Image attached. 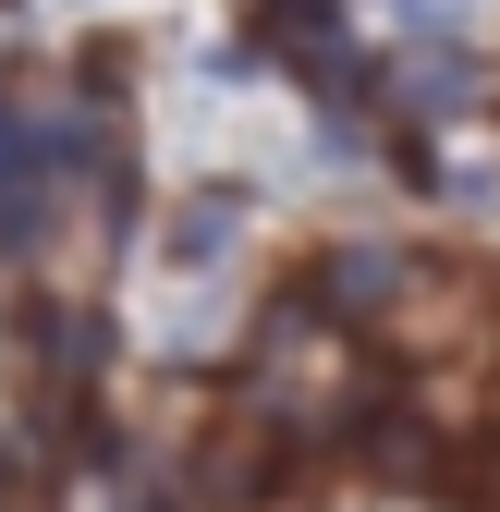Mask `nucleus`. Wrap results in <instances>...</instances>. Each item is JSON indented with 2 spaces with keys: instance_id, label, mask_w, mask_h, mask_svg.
Here are the masks:
<instances>
[{
  "instance_id": "1",
  "label": "nucleus",
  "mask_w": 500,
  "mask_h": 512,
  "mask_svg": "<svg viewBox=\"0 0 500 512\" xmlns=\"http://www.w3.org/2000/svg\"><path fill=\"white\" fill-rule=\"evenodd\" d=\"M391 293H403V256H391V244H354V256L318 269V305H330V317H366V305H391Z\"/></svg>"
},
{
  "instance_id": "2",
  "label": "nucleus",
  "mask_w": 500,
  "mask_h": 512,
  "mask_svg": "<svg viewBox=\"0 0 500 512\" xmlns=\"http://www.w3.org/2000/svg\"><path fill=\"white\" fill-rule=\"evenodd\" d=\"M403 110H427V122L476 110V49H415L403 61Z\"/></svg>"
},
{
  "instance_id": "3",
  "label": "nucleus",
  "mask_w": 500,
  "mask_h": 512,
  "mask_svg": "<svg viewBox=\"0 0 500 512\" xmlns=\"http://www.w3.org/2000/svg\"><path fill=\"white\" fill-rule=\"evenodd\" d=\"M232 232H244V196H196V208L171 220V256H220Z\"/></svg>"
}]
</instances>
